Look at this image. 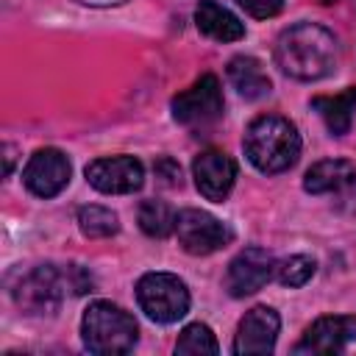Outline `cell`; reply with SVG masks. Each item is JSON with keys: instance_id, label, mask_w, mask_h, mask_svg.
<instances>
[{"instance_id": "cell-1", "label": "cell", "mask_w": 356, "mask_h": 356, "mask_svg": "<svg viewBox=\"0 0 356 356\" xmlns=\"http://www.w3.org/2000/svg\"><path fill=\"white\" fill-rule=\"evenodd\" d=\"M337 36L317 22H298L275 42V64L295 81H320L337 70Z\"/></svg>"}, {"instance_id": "cell-2", "label": "cell", "mask_w": 356, "mask_h": 356, "mask_svg": "<svg viewBox=\"0 0 356 356\" xmlns=\"http://www.w3.org/2000/svg\"><path fill=\"white\" fill-rule=\"evenodd\" d=\"M242 147H245L248 161L259 172L275 175V172L289 170L298 161V156H300V134L286 117L264 114V117H256L245 128Z\"/></svg>"}, {"instance_id": "cell-3", "label": "cell", "mask_w": 356, "mask_h": 356, "mask_svg": "<svg viewBox=\"0 0 356 356\" xmlns=\"http://www.w3.org/2000/svg\"><path fill=\"white\" fill-rule=\"evenodd\" d=\"M139 328L136 320L111 300H95L81 317V339L89 353L117 356L128 353L136 345Z\"/></svg>"}, {"instance_id": "cell-4", "label": "cell", "mask_w": 356, "mask_h": 356, "mask_svg": "<svg viewBox=\"0 0 356 356\" xmlns=\"http://www.w3.org/2000/svg\"><path fill=\"white\" fill-rule=\"evenodd\" d=\"M136 303L139 309L161 325L178 323L189 312V289L172 273H145L136 281Z\"/></svg>"}, {"instance_id": "cell-5", "label": "cell", "mask_w": 356, "mask_h": 356, "mask_svg": "<svg viewBox=\"0 0 356 356\" xmlns=\"http://www.w3.org/2000/svg\"><path fill=\"white\" fill-rule=\"evenodd\" d=\"M67 289L70 286H67V275L61 267L39 264L19 278V284L14 286V300L22 309V314L44 317L61 306V298Z\"/></svg>"}, {"instance_id": "cell-6", "label": "cell", "mask_w": 356, "mask_h": 356, "mask_svg": "<svg viewBox=\"0 0 356 356\" xmlns=\"http://www.w3.org/2000/svg\"><path fill=\"white\" fill-rule=\"evenodd\" d=\"M222 89L214 75H200L189 89L178 92L172 97V117L181 125L203 128L222 117Z\"/></svg>"}, {"instance_id": "cell-7", "label": "cell", "mask_w": 356, "mask_h": 356, "mask_svg": "<svg viewBox=\"0 0 356 356\" xmlns=\"http://www.w3.org/2000/svg\"><path fill=\"white\" fill-rule=\"evenodd\" d=\"M175 234H178V245L192 256H209V253L225 248L234 239L231 228L222 220H217L214 214L203 211V209L178 211Z\"/></svg>"}, {"instance_id": "cell-8", "label": "cell", "mask_w": 356, "mask_h": 356, "mask_svg": "<svg viewBox=\"0 0 356 356\" xmlns=\"http://www.w3.org/2000/svg\"><path fill=\"white\" fill-rule=\"evenodd\" d=\"M72 175L70 159L58 147H39L31 153L25 170H22V184L28 186L31 195L36 197H56L58 192L67 189Z\"/></svg>"}, {"instance_id": "cell-9", "label": "cell", "mask_w": 356, "mask_h": 356, "mask_svg": "<svg viewBox=\"0 0 356 356\" xmlns=\"http://www.w3.org/2000/svg\"><path fill=\"white\" fill-rule=\"evenodd\" d=\"M86 181L103 195H131L145 184V167L134 156H103L86 164Z\"/></svg>"}, {"instance_id": "cell-10", "label": "cell", "mask_w": 356, "mask_h": 356, "mask_svg": "<svg viewBox=\"0 0 356 356\" xmlns=\"http://www.w3.org/2000/svg\"><path fill=\"white\" fill-rule=\"evenodd\" d=\"M270 278H275V259L264 248H245L239 250L225 273V289L234 298H245L259 292Z\"/></svg>"}, {"instance_id": "cell-11", "label": "cell", "mask_w": 356, "mask_h": 356, "mask_svg": "<svg viewBox=\"0 0 356 356\" xmlns=\"http://www.w3.org/2000/svg\"><path fill=\"white\" fill-rule=\"evenodd\" d=\"M281 331V317L273 306H253L245 312V317L236 325L234 337V353L236 356H253V353H273L275 339Z\"/></svg>"}, {"instance_id": "cell-12", "label": "cell", "mask_w": 356, "mask_h": 356, "mask_svg": "<svg viewBox=\"0 0 356 356\" xmlns=\"http://www.w3.org/2000/svg\"><path fill=\"white\" fill-rule=\"evenodd\" d=\"M192 178L197 192L211 200V203H222L236 181V161L222 153V150H203L195 156L192 161Z\"/></svg>"}, {"instance_id": "cell-13", "label": "cell", "mask_w": 356, "mask_h": 356, "mask_svg": "<svg viewBox=\"0 0 356 356\" xmlns=\"http://www.w3.org/2000/svg\"><path fill=\"white\" fill-rule=\"evenodd\" d=\"M350 342H356V317L328 314L306 328L303 339L295 345V353H342Z\"/></svg>"}, {"instance_id": "cell-14", "label": "cell", "mask_w": 356, "mask_h": 356, "mask_svg": "<svg viewBox=\"0 0 356 356\" xmlns=\"http://www.w3.org/2000/svg\"><path fill=\"white\" fill-rule=\"evenodd\" d=\"M356 184V164L348 159H323L312 164L303 175V189L309 195H337Z\"/></svg>"}, {"instance_id": "cell-15", "label": "cell", "mask_w": 356, "mask_h": 356, "mask_svg": "<svg viewBox=\"0 0 356 356\" xmlns=\"http://www.w3.org/2000/svg\"><path fill=\"white\" fill-rule=\"evenodd\" d=\"M195 25L203 36H209L214 42H239L245 36V22L234 11L220 6L217 0H200L197 3Z\"/></svg>"}, {"instance_id": "cell-16", "label": "cell", "mask_w": 356, "mask_h": 356, "mask_svg": "<svg viewBox=\"0 0 356 356\" xmlns=\"http://www.w3.org/2000/svg\"><path fill=\"white\" fill-rule=\"evenodd\" d=\"M228 81L245 100H261L273 92V81L261 61L253 56H236L228 61Z\"/></svg>"}, {"instance_id": "cell-17", "label": "cell", "mask_w": 356, "mask_h": 356, "mask_svg": "<svg viewBox=\"0 0 356 356\" xmlns=\"http://www.w3.org/2000/svg\"><path fill=\"white\" fill-rule=\"evenodd\" d=\"M312 108L320 114V120L334 136H345L356 111V86H348L339 95H317L312 97Z\"/></svg>"}, {"instance_id": "cell-18", "label": "cell", "mask_w": 356, "mask_h": 356, "mask_svg": "<svg viewBox=\"0 0 356 356\" xmlns=\"http://www.w3.org/2000/svg\"><path fill=\"white\" fill-rule=\"evenodd\" d=\"M78 228L89 239H106V236H114L120 231V217L106 206L89 203V206L78 209Z\"/></svg>"}, {"instance_id": "cell-19", "label": "cell", "mask_w": 356, "mask_h": 356, "mask_svg": "<svg viewBox=\"0 0 356 356\" xmlns=\"http://www.w3.org/2000/svg\"><path fill=\"white\" fill-rule=\"evenodd\" d=\"M175 217L178 214L164 200H145L139 206V228L156 239H164L175 231Z\"/></svg>"}, {"instance_id": "cell-20", "label": "cell", "mask_w": 356, "mask_h": 356, "mask_svg": "<svg viewBox=\"0 0 356 356\" xmlns=\"http://www.w3.org/2000/svg\"><path fill=\"white\" fill-rule=\"evenodd\" d=\"M314 270H317V261H314L312 256L295 253V256H286V259L275 261V281H278L281 286L295 289V286L309 284L312 275H314Z\"/></svg>"}, {"instance_id": "cell-21", "label": "cell", "mask_w": 356, "mask_h": 356, "mask_svg": "<svg viewBox=\"0 0 356 356\" xmlns=\"http://www.w3.org/2000/svg\"><path fill=\"white\" fill-rule=\"evenodd\" d=\"M220 345H217V337L211 334V328L206 323H189L178 342H175V353H189V356H197V353H217Z\"/></svg>"}, {"instance_id": "cell-22", "label": "cell", "mask_w": 356, "mask_h": 356, "mask_svg": "<svg viewBox=\"0 0 356 356\" xmlns=\"http://www.w3.org/2000/svg\"><path fill=\"white\" fill-rule=\"evenodd\" d=\"M239 8H245L250 17L256 19H270L275 14H281L284 8V0H236Z\"/></svg>"}, {"instance_id": "cell-23", "label": "cell", "mask_w": 356, "mask_h": 356, "mask_svg": "<svg viewBox=\"0 0 356 356\" xmlns=\"http://www.w3.org/2000/svg\"><path fill=\"white\" fill-rule=\"evenodd\" d=\"M153 170H156V175L161 178V184H167V186H178V184H181V167H178V161H172L170 156L156 159Z\"/></svg>"}, {"instance_id": "cell-24", "label": "cell", "mask_w": 356, "mask_h": 356, "mask_svg": "<svg viewBox=\"0 0 356 356\" xmlns=\"http://www.w3.org/2000/svg\"><path fill=\"white\" fill-rule=\"evenodd\" d=\"M3 150H6V175H8V172H11V164H14V147L6 145Z\"/></svg>"}, {"instance_id": "cell-25", "label": "cell", "mask_w": 356, "mask_h": 356, "mask_svg": "<svg viewBox=\"0 0 356 356\" xmlns=\"http://www.w3.org/2000/svg\"><path fill=\"white\" fill-rule=\"evenodd\" d=\"M323 3H331V0H323Z\"/></svg>"}]
</instances>
